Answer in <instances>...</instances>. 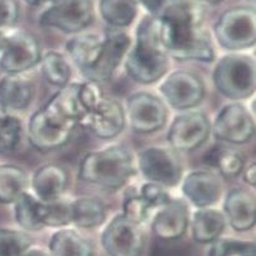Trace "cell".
Wrapping results in <instances>:
<instances>
[{
  "instance_id": "cell-35",
  "label": "cell",
  "mask_w": 256,
  "mask_h": 256,
  "mask_svg": "<svg viewBox=\"0 0 256 256\" xmlns=\"http://www.w3.org/2000/svg\"><path fill=\"white\" fill-rule=\"evenodd\" d=\"M208 256H255V244L240 240H216Z\"/></svg>"
},
{
  "instance_id": "cell-38",
  "label": "cell",
  "mask_w": 256,
  "mask_h": 256,
  "mask_svg": "<svg viewBox=\"0 0 256 256\" xmlns=\"http://www.w3.org/2000/svg\"><path fill=\"white\" fill-rule=\"evenodd\" d=\"M139 196H142L153 207V210L160 208L172 200L166 188L152 182H146L142 186Z\"/></svg>"
},
{
  "instance_id": "cell-21",
  "label": "cell",
  "mask_w": 256,
  "mask_h": 256,
  "mask_svg": "<svg viewBox=\"0 0 256 256\" xmlns=\"http://www.w3.org/2000/svg\"><path fill=\"white\" fill-rule=\"evenodd\" d=\"M68 187V173L58 164H44L32 177L33 194L43 204L61 200Z\"/></svg>"
},
{
  "instance_id": "cell-18",
  "label": "cell",
  "mask_w": 256,
  "mask_h": 256,
  "mask_svg": "<svg viewBox=\"0 0 256 256\" xmlns=\"http://www.w3.org/2000/svg\"><path fill=\"white\" fill-rule=\"evenodd\" d=\"M72 138V130L54 124L43 110L36 111L28 122V139L33 148L50 152L64 146Z\"/></svg>"
},
{
  "instance_id": "cell-28",
  "label": "cell",
  "mask_w": 256,
  "mask_h": 256,
  "mask_svg": "<svg viewBox=\"0 0 256 256\" xmlns=\"http://www.w3.org/2000/svg\"><path fill=\"white\" fill-rule=\"evenodd\" d=\"M98 10L111 28L129 26L138 16L136 0H100Z\"/></svg>"
},
{
  "instance_id": "cell-36",
  "label": "cell",
  "mask_w": 256,
  "mask_h": 256,
  "mask_svg": "<svg viewBox=\"0 0 256 256\" xmlns=\"http://www.w3.org/2000/svg\"><path fill=\"white\" fill-rule=\"evenodd\" d=\"M153 207L142 196H129L122 202V216L132 222L142 224L149 218Z\"/></svg>"
},
{
  "instance_id": "cell-37",
  "label": "cell",
  "mask_w": 256,
  "mask_h": 256,
  "mask_svg": "<svg viewBox=\"0 0 256 256\" xmlns=\"http://www.w3.org/2000/svg\"><path fill=\"white\" fill-rule=\"evenodd\" d=\"M104 96L102 90L98 82L88 81L84 84H80L78 86V100L81 102L82 108L86 112V116L98 105Z\"/></svg>"
},
{
  "instance_id": "cell-31",
  "label": "cell",
  "mask_w": 256,
  "mask_h": 256,
  "mask_svg": "<svg viewBox=\"0 0 256 256\" xmlns=\"http://www.w3.org/2000/svg\"><path fill=\"white\" fill-rule=\"evenodd\" d=\"M40 71L48 84L62 88L70 84L71 66L62 53L57 50H48L40 58Z\"/></svg>"
},
{
  "instance_id": "cell-1",
  "label": "cell",
  "mask_w": 256,
  "mask_h": 256,
  "mask_svg": "<svg viewBox=\"0 0 256 256\" xmlns=\"http://www.w3.org/2000/svg\"><path fill=\"white\" fill-rule=\"evenodd\" d=\"M204 6L198 0H168L156 16L168 56L178 61L212 62L211 36L204 28Z\"/></svg>"
},
{
  "instance_id": "cell-19",
  "label": "cell",
  "mask_w": 256,
  "mask_h": 256,
  "mask_svg": "<svg viewBox=\"0 0 256 256\" xmlns=\"http://www.w3.org/2000/svg\"><path fill=\"white\" fill-rule=\"evenodd\" d=\"M182 192L196 207L207 208L218 202L222 194V184L214 173L194 170L183 180Z\"/></svg>"
},
{
  "instance_id": "cell-10",
  "label": "cell",
  "mask_w": 256,
  "mask_h": 256,
  "mask_svg": "<svg viewBox=\"0 0 256 256\" xmlns=\"http://www.w3.org/2000/svg\"><path fill=\"white\" fill-rule=\"evenodd\" d=\"M164 101L176 110H190L204 101L206 86L198 74L187 70L169 74L159 86Z\"/></svg>"
},
{
  "instance_id": "cell-30",
  "label": "cell",
  "mask_w": 256,
  "mask_h": 256,
  "mask_svg": "<svg viewBox=\"0 0 256 256\" xmlns=\"http://www.w3.org/2000/svg\"><path fill=\"white\" fill-rule=\"evenodd\" d=\"M40 201L33 193L26 192L14 202V216L19 226L26 231H38L43 228L40 221Z\"/></svg>"
},
{
  "instance_id": "cell-3",
  "label": "cell",
  "mask_w": 256,
  "mask_h": 256,
  "mask_svg": "<svg viewBox=\"0 0 256 256\" xmlns=\"http://www.w3.org/2000/svg\"><path fill=\"white\" fill-rule=\"evenodd\" d=\"M135 170L134 159L122 146H108L88 153L80 162L78 178L108 190L124 187Z\"/></svg>"
},
{
  "instance_id": "cell-5",
  "label": "cell",
  "mask_w": 256,
  "mask_h": 256,
  "mask_svg": "<svg viewBox=\"0 0 256 256\" xmlns=\"http://www.w3.org/2000/svg\"><path fill=\"white\" fill-rule=\"evenodd\" d=\"M256 16L252 6H234L214 23V38L222 48L234 52L248 50L256 43Z\"/></svg>"
},
{
  "instance_id": "cell-20",
  "label": "cell",
  "mask_w": 256,
  "mask_h": 256,
  "mask_svg": "<svg viewBox=\"0 0 256 256\" xmlns=\"http://www.w3.org/2000/svg\"><path fill=\"white\" fill-rule=\"evenodd\" d=\"M222 214L227 224L238 232L251 230L256 222L255 197L242 188L231 190L224 198Z\"/></svg>"
},
{
  "instance_id": "cell-34",
  "label": "cell",
  "mask_w": 256,
  "mask_h": 256,
  "mask_svg": "<svg viewBox=\"0 0 256 256\" xmlns=\"http://www.w3.org/2000/svg\"><path fill=\"white\" fill-rule=\"evenodd\" d=\"M23 136V125L16 116L6 114L0 119V149L13 152L19 146Z\"/></svg>"
},
{
  "instance_id": "cell-24",
  "label": "cell",
  "mask_w": 256,
  "mask_h": 256,
  "mask_svg": "<svg viewBox=\"0 0 256 256\" xmlns=\"http://www.w3.org/2000/svg\"><path fill=\"white\" fill-rule=\"evenodd\" d=\"M226 218L221 211L212 207L198 208L193 214L192 238L200 244H212L218 240L226 228Z\"/></svg>"
},
{
  "instance_id": "cell-14",
  "label": "cell",
  "mask_w": 256,
  "mask_h": 256,
  "mask_svg": "<svg viewBox=\"0 0 256 256\" xmlns=\"http://www.w3.org/2000/svg\"><path fill=\"white\" fill-rule=\"evenodd\" d=\"M211 134V122L201 111L180 114L168 130V143L176 152H192L206 143Z\"/></svg>"
},
{
  "instance_id": "cell-25",
  "label": "cell",
  "mask_w": 256,
  "mask_h": 256,
  "mask_svg": "<svg viewBox=\"0 0 256 256\" xmlns=\"http://www.w3.org/2000/svg\"><path fill=\"white\" fill-rule=\"evenodd\" d=\"M50 256H94V248L88 238L72 228H62L50 240Z\"/></svg>"
},
{
  "instance_id": "cell-9",
  "label": "cell",
  "mask_w": 256,
  "mask_h": 256,
  "mask_svg": "<svg viewBox=\"0 0 256 256\" xmlns=\"http://www.w3.org/2000/svg\"><path fill=\"white\" fill-rule=\"evenodd\" d=\"M42 58V50L37 38L26 30H14L6 36L0 52V70L10 74H24L37 66Z\"/></svg>"
},
{
  "instance_id": "cell-26",
  "label": "cell",
  "mask_w": 256,
  "mask_h": 256,
  "mask_svg": "<svg viewBox=\"0 0 256 256\" xmlns=\"http://www.w3.org/2000/svg\"><path fill=\"white\" fill-rule=\"evenodd\" d=\"M26 188L28 176L24 169L16 164L0 166V204H14Z\"/></svg>"
},
{
  "instance_id": "cell-6",
  "label": "cell",
  "mask_w": 256,
  "mask_h": 256,
  "mask_svg": "<svg viewBox=\"0 0 256 256\" xmlns=\"http://www.w3.org/2000/svg\"><path fill=\"white\" fill-rule=\"evenodd\" d=\"M92 0H54L40 13L38 23L67 34H78L94 22Z\"/></svg>"
},
{
  "instance_id": "cell-33",
  "label": "cell",
  "mask_w": 256,
  "mask_h": 256,
  "mask_svg": "<svg viewBox=\"0 0 256 256\" xmlns=\"http://www.w3.org/2000/svg\"><path fill=\"white\" fill-rule=\"evenodd\" d=\"M32 246V238L24 231L0 228V256H23Z\"/></svg>"
},
{
  "instance_id": "cell-12",
  "label": "cell",
  "mask_w": 256,
  "mask_h": 256,
  "mask_svg": "<svg viewBox=\"0 0 256 256\" xmlns=\"http://www.w3.org/2000/svg\"><path fill=\"white\" fill-rule=\"evenodd\" d=\"M211 132L224 143L241 146L255 135V122L250 111L240 102L224 106L217 114Z\"/></svg>"
},
{
  "instance_id": "cell-41",
  "label": "cell",
  "mask_w": 256,
  "mask_h": 256,
  "mask_svg": "<svg viewBox=\"0 0 256 256\" xmlns=\"http://www.w3.org/2000/svg\"><path fill=\"white\" fill-rule=\"evenodd\" d=\"M241 174H242L244 180H245L248 186H251V187H255L256 186V164H255V162H251V163H248V166H245V168L242 169Z\"/></svg>"
},
{
  "instance_id": "cell-8",
  "label": "cell",
  "mask_w": 256,
  "mask_h": 256,
  "mask_svg": "<svg viewBox=\"0 0 256 256\" xmlns=\"http://www.w3.org/2000/svg\"><path fill=\"white\" fill-rule=\"evenodd\" d=\"M125 115L132 132L136 134H152L163 129L166 124L168 110L163 98L140 91L128 98Z\"/></svg>"
},
{
  "instance_id": "cell-39",
  "label": "cell",
  "mask_w": 256,
  "mask_h": 256,
  "mask_svg": "<svg viewBox=\"0 0 256 256\" xmlns=\"http://www.w3.org/2000/svg\"><path fill=\"white\" fill-rule=\"evenodd\" d=\"M19 14V0H0V30L16 26Z\"/></svg>"
},
{
  "instance_id": "cell-17",
  "label": "cell",
  "mask_w": 256,
  "mask_h": 256,
  "mask_svg": "<svg viewBox=\"0 0 256 256\" xmlns=\"http://www.w3.org/2000/svg\"><path fill=\"white\" fill-rule=\"evenodd\" d=\"M188 224H190L188 204L183 200H170L154 214L152 230L156 238L172 241L184 235Z\"/></svg>"
},
{
  "instance_id": "cell-13",
  "label": "cell",
  "mask_w": 256,
  "mask_h": 256,
  "mask_svg": "<svg viewBox=\"0 0 256 256\" xmlns=\"http://www.w3.org/2000/svg\"><path fill=\"white\" fill-rule=\"evenodd\" d=\"M144 232L140 224H134L122 214L114 217L101 235V244L110 256H142Z\"/></svg>"
},
{
  "instance_id": "cell-32",
  "label": "cell",
  "mask_w": 256,
  "mask_h": 256,
  "mask_svg": "<svg viewBox=\"0 0 256 256\" xmlns=\"http://www.w3.org/2000/svg\"><path fill=\"white\" fill-rule=\"evenodd\" d=\"M74 211L72 202L57 201L43 204L40 206V221L43 226L48 227H64L72 224Z\"/></svg>"
},
{
  "instance_id": "cell-16",
  "label": "cell",
  "mask_w": 256,
  "mask_h": 256,
  "mask_svg": "<svg viewBox=\"0 0 256 256\" xmlns=\"http://www.w3.org/2000/svg\"><path fill=\"white\" fill-rule=\"evenodd\" d=\"M84 125L100 139H114L126 125L124 106L115 98H104L86 116Z\"/></svg>"
},
{
  "instance_id": "cell-2",
  "label": "cell",
  "mask_w": 256,
  "mask_h": 256,
  "mask_svg": "<svg viewBox=\"0 0 256 256\" xmlns=\"http://www.w3.org/2000/svg\"><path fill=\"white\" fill-rule=\"evenodd\" d=\"M169 56L160 40L156 16H146L135 33L134 47L125 57V70L138 84H150L163 78L168 71Z\"/></svg>"
},
{
  "instance_id": "cell-46",
  "label": "cell",
  "mask_w": 256,
  "mask_h": 256,
  "mask_svg": "<svg viewBox=\"0 0 256 256\" xmlns=\"http://www.w3.org/2000/svg\"><path fill=\"white\" fill-rule=\"evenodd\" d=\"M6 114H8V112H6V108H4V106L2 105V104H0V119H2V118H3V116H6Z\"/></svg>"
},
{
  "instance_id": "cell-4",
  "label": "cell",
  "mask_w": 256,
  "mask_h": 256,
  "mask_svg": "<svg viewBox=\"0 0 256 256\" xmlns=\"http://www.w3.org/2000/svg\"><path fill=\"white\" fill-rule=\"evenodd\" d=\"M216 90L234 102L248 98L256 88L255 61L242 53H231L222 57L212 72Z\"/></svg>"
},
{
  "instance_id": "cell-29",
  "label": "cell",
  "mask_w": 256,
  "mask_h": 256,
  "mask_svg": "<svg viewBox=\"0 0 256 256\" xmlns=\"http://www.w3.org/2000/svg\"><path fill=\"white\" fill-rule=\"evenodd\" d=\"M72 224L81 228H95L105 222L106 207L100 200L94 197H80L72 202Z\"/></svg>"
},
{
  "instance_id": "cell-44",
  "label": "cell",
  "mask_w": 256,
  "mask_h": 256,
  "mask_svg": "<svg viewBox=\"0 0 256 256\" xmlns=\"http://www.w3.org/2000/svg\"><path fill=\"white\" fill-rule=\"evenodd\" d=\"M202 4H210V6H217V4L222 3L224 0H198Z\"/></svg>"
},
{
  "instance_id": "cell-7",
  "label": "cell",
  "mask_w": 256,
  "mask_h": 256,
  "mask_svg": "<svg viewBox=\"0 0 256 256\" xmlns=\"http://www.w3.org/2000/svg\"><path fill=\"white\" fill-rule=\"evenodd\" d=\"M138 164L148 182L156 183L164 188L176 187L182 180V160L172 148L149 146L140 152Z\"/></svg>"
},
{
  "instance_id": "cell-15",
  "label": "cell",
  "mask_w": 256,
  "mask_h": 256,
  "mask_svg": "<svg viewBox=\"0 0 256 256\" xmlns=\"http://www.w3.org/2000/svg\"><path fill=\"white\" fill-rule=\"evenodd\" d=\"M78 86L77 82H70L42 108L48 119L72 132L77 125H84L86 119V112L78 100Z\"/></svg>"
},
{
  "instance_id": "cell-45",
  "label": "cell",
  "mask_w": 256,
  "mask_h": 256,
  "mask_svg": "<svg viewBox=\"0 0 256 256\" xmlns=\"http://www.w3.org/2000/svg\"><path fill=\"white\" fill-rule=\"evenodd\" d=\"M6 33L3 32V30H0V52L3 50L4 47V42H6Z\"/></svg>"
},
{
  "instance_id": "cell-42",
  "label": "cell",
  "mask_w": 256,
  "mask_h": 256,
  "mask_svg": "<svg viewBox=\"0 0 256 256\" xmlns=\"http://www.w3.org/2000/svg\"><path fill=\"white\" fill-rule=\"evenodd\" d=\"M24 2H26L28 6L37 8V6H46V4H52L54 0H24Z\"/></svg>"
},
{
  "instance_id": "cell-43",
  "label": "cell",
  "mask_w": 256,
  "mask_h": 256,
  "mask_svg": "<svg viewBox=\"0 0 256 256\" xmlns=\"http://www.w3.org/2000/svg\"><path fill=\"white\" fill-rule=\"evenodd\" d=\"M23 256H50V254H47L46 251L40 250V248H28L26 252Z\"/></svg>"
},
{
  "instance_id": "cell-11",
  "label": "cell",
  "mask_w": 256,
  "mask_h": 256,
  "mask_svg": "<svg viewBox=\"0 0 256 256\" xmlns=\"http://www.w3.org/2000/svg\"><path fill=\"white\" fill-rule=\"evenodd\" d=\"M132 48V38L119 28H108L102 37V47L96 64L90 70L84 71V76L88 81L100 82L108 81L115 71L126 57Z\"/></svg>"
},
{
  "instance_id": "cell-23",
  "label": "cell",
  "mask_w": 256,
  "mask_h": 256,
  "mask_svg": "<svg viewBox=\"0 0 256 256\" xmlns=\"http://www.w3.org/2000/svg\"><path fill=\"white\" fill-rule=\"evenodd\" d=\"M102 47V38L94 33H78L70 38L66 43V50L72 62L84 71L90 70L98 61Z\"/></svg>"
},
{
  "instance_id": "cell-27",
  "label": "cell",
  "mask_w": 256,
  "mask_h": 256,
  "mask_svg": "<svg viewBox=\"0 0 256 256\" xmlns=\"http://www.w3.org/2000/svg\"><path fill=\"white\" fill-rule=\"evenodd\" d=\"M204 162L210 166L216 168L220 174L226 178H235L240 176L246 166L245 158L241 152L221 146H214L210 149L204 156Z\"/></svg>"
},
{
  "instance_id": "cell-40",
  "label": "cell",
  "mask_w": 256,
  "mask_h": 256,
  "mask_svg": "<svg viewBox=\"0 0 256 256\" xmlns=\"http://www.w3.org/2000/svg\"><path fill=\"white\" fill-rule=\"evenodd\" d=\"M168 0H136V3H140L148 10L149 16H156L162 12L163 6H166Z\"/></svg>"
},
{
  "instance_id": "cell-22",
  "label": "cell",
  "mask_w": 256,
  "mask_h": 256,
  "mask_svg": "<svg viewBox=\"0 0 256 256\" xmlns=\"http://www.w3.org/2000/svg\"><path fill=\"white\" fill-rule=\"evenodd\" d=\"M34 88L23 74H10L0 80V104L6 110H24L32 102Z\"/></svg>"
}]
</instances>
